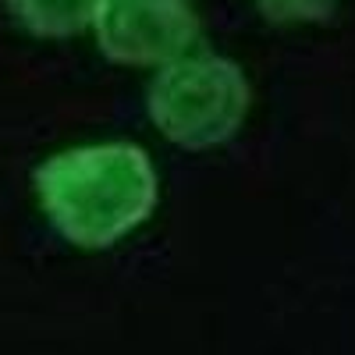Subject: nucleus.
I'll list each match as a JSON object with an SVG mask.
<instances>
[{
	"label": "nucleus",
	"instance_id": "1",
	"mask_svg": "<svg viewBox=\"0 0 355 355\" xmlns=\"http://www.w3.org/2000/svg\"><path fill=\"white\" fill-rule=\"evenodd\" d=\"M33 196L68 245L103 252L153 217L160 174L139 142H82L33 171Z\"/></svg>",
	"mask_w": 355,
	"mask_h": 355
},
{
	"label": "nucleus",
	"instance_id": "2",
	"mask_svg": "<svg viewBox=\"0 0 355 355\" xmlns=\"http://www.w3.org/2000/svg\"><path fill=\"white\" fill-rule=\"evenodd\" d=\"M252 107V85L231 57L199 50L157 68L146 85L153 128L182 150H217L242 132Z\"/></svg>",
	"mask_w": 355,
	"mask_h": 355
},
{
	"label": "nucleus",
	"instance_id": "3",
	"mask_svg": "<svg viewBox=\"0 0 355 355\" xmlns=\"http://www.w3.org/2000/svg\"><path fill=\"white\" fill-rule=\"evenodd\" d=\"M96 46L128 68H164L199 40L196 0H96Z\"/></svg>",
	"mask_w": 355,
	"mask_h": 355
},
{
	"label": "nucleus",
	"instance_id": "4",
	"mask_svg": "<svg viewBox=\"0 0 355 355\" xmlns=\"http://www.w3.org/2000/svg\"><path fill=\"white\" fill-rule=\"evenodd\" d=\"M15 25L36 40H71L93 28L96 0H4Z\"/></svg>",
	"mask_w": 355,
	"mask_h": 355
},
{
	"label": "nucleus",
	"instance_id": "5",
	"mask_svg": "<svg viewBox=\"0 0 355 355\" xmlns=\"http://www.w3.org/2000/svg\"><path fill=\"white\" fill-rule=\"evenodd\" d=\"M274 25H320L338 11V0H252Z\"/></svg>",
	"mask_w": 355,
	"mask_h": 355
}]
</instances>
